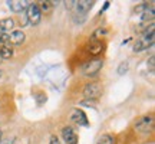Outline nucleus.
Wrapping results in <instances>:
<instances>
[{"label": "nucleus", "mask_w": 155, "mask_h": 144, "mask_svg": "<svg viewBox=\"0 0 155 144\" xmlns=\"http://www.w3.org/2000/svg\"><path fill=\"white\" fill-rule=\"evenodd\" d=\"M155 40V33H154V28H150L148 30H145L142 36L135 42L134 45V52H142V50L148 49L150 46L154 45Z\"/></svg>", "instance_id": "nucleus-1"}, {"label": "nucleus", "mask_w": 155, "mask_h": 144, "mask_svg": "<svg viewBox=\"0 0 155 144\" xmlns=\"http://www.w3.org/2000/svg\"><path fill=\"white\" fill-rule=\"evenodd\" d=\"M102 68H104V61L99 58H95V59H89L85 63H82L81 72L85 77H95Z\"/></svg>", "instance_id": "nucleus-2"}, {"label": "nucleus", "mask_w": 155, "mask_h": 144, "mask_svg": "<svg viewBox=\"0 0 155 144\" xmlns=\"http://www.w3.org/2000/svg\"><path fill=\"white\" fill-rule=\"evenodd\" d=\"M134 128L139 134H148L154 128V117L144 115V117H141V118H138L135 121V124H134Z\"/></svg>", "instance_id": "nucleus-3"}, {"label": "nucleus", "mask_w": 155, "mask_h": 144, "mask_svg": "<svg viewBox=\"0 0 155 144\" xmlns=\"http://www.w3.org/2000/svg\"><path fill=\"white\" fill-rule=\"evenodd\" d=\"M26 19H28V23L32 25V26H36L40 23L42 20V13L39 10L38 3L35 2H29V6L26 9Z\"/></svg>", "instance_id": "nucleus-4"}, {"label": "nucleus", "mask_w": 155, "mask_h": 144, "mask_svg": "<svg viewBox=\"0 0 155 144\" xmlns=\"http://www.w3.org/2000/svg\"><path fill=\"white\" fill-rule=\"evenodd\" d=\"M102 95V87L99 82H89L85 85L83 88V97L86 100H94L96 101Z\"/></svg>", "instance_id": "nucleus-5"}, {"label": "nucleus", "mask_w": 155, "mask_h": 144, "mask_svg": "<svg viewBox=\"0 0 155 144\" xmlns=\"http://www.w3.org/2000/svg\"><path fill=\"white\" fill-rule=\"evenodd\" d=\"M71 120H73L78 125H83V127H88L89 125L88 117H86V114H85L83 110H81V108H75V110L72 111V114H71Z\"/></svg>", "instance_id": "nucleus-6"}, {"label": "nucleus", "mask_w": 155, "mask_h": 144, "mask_svg": "<svg viewBox=\"0 0 155 144\" xmlns=\"http://www.w3.org/2000/svg\"><path fill=\"white\" fill-rule=\"evenodd\" d=\"M6 5L9 6V9L12 12L20 13V12H25L28 9L29 2H26V0H9V2H6Z\"/></svg>", "instance_id": "nucleus-7"}, {"label": "nucleus", "mask_w": 155, "mask_h": 144, "mask_svg": "<svg viewBox=\"0 0 155 144\" xmlns=\"http://www.w3.org/2000/svg\"><path fill=\"white\" fill-rule=\"evenodd\" d=\"M62 137L66 144H78V135L73 131L72 127H63L62 130Z\"/></svg>", "instance_id": "nucleus-8"}, {"label": "nucleus", "mask_w": 155, "mask_h": 144, "mask_svg": "<svg viewBox=\"0 0 155 144\" xmlns=\"http://www.w3.org/2000/svg\"><path fill=\"white\" fill-rule=\"evenodd\" d=\"M94 5L95 2H91V0H79L75 5V9H76V13H79V15H86L94 7Z\"/></svg>", "instance_id": "nucleus-9"}, {"label": "nucleus", "mask_w": 155, "mask_h": 144, "mask_svg": "<svg viewBox=\"0 0 155 144\" xmlns=\"http://www.w3.org/2000/svg\"><path fill=\"white\" fill-rule=\"evenodd\" d=\"M102 49H104V45H102V42H101L99 39H91V42H89L88 45V52L91 53V55H99L101 52H102Z\"/></svg>", "instance_id": "nucleus-10"}, {"label": "nucleus", "mask_w": 155, "mask_h": 144, "mask_svg": "<svg viewBox=\"0 0 155 144\" xmlns=\"http://www.w3.org/2000/svg\"><path fill=\"white\" fill-rule=\"evenodd\" d=\"M26 39V35L23 30H12V33L9 35V42L12 45H22Z\"/></svg>", "instance_id": "nucleus-11"}, {"label": "nucleus", "mask_w": 155, "mask_h": 144, "mask_svg": "<svg viewBox=\"0 0 155 144\" xmlns=\"http://www.w3.org/2000/svg\"><path fill=\"white\" fill-rule=\"evenodd\" d=\"M15 28V20L12 17H6V19H0V32L9 33L10 30Z\"/></svg>", "instance_id": "nucleus-12"}, {"label": "nucleus", "mask_w": 155, "mask_h": 144, "mask_svg": "<svg viewBox=\"0 0 155 144\" xmlns=\"http://www.w3.org/2000/svg\"><path fill=\"white\" fill-rule=\"evenodd\" d=\"M56 5H58L56 2H50V0H43V2L38 3L40 13H45V15L50 13V12H52V9H53V6H56Z\"/></svg>", "instance_id": "nucleus-13"}, {"label": "nucleus", "mask_w": 155, "mask_h": 144, "mask_svg": "<svg viewBox=\"0 0 155 144\" xmlns=\"http://www.w3.org/2000/svg\"><path fill=\"white\" fill-rule=\"evenodd\" d=\"M12 56H13V48L12 46L0 48V59H10Z\"/></svg>", "instance_id": "nucleus-14"}, {"label": "nucleus", "mask_w": 155, "mask_h": 144, "mask_svg": "<svg viewBox=\"0 0 155 144\" xmlns=\"http://www.w3.org/2000/svg\"><path fill=\"white\" fill-rule=\"evenodd\" d=\"M96 144H115V139L112 137L111 134H102L98 139Z\"/></svg>", "instance_id": "nucleus-15"}, {"label": "nucleus", "mask_w": 155, "mask_h": 144, "mask_svg": "<svg viewBox=\"0 0 155 144\" xmlns=\"http://www.w3.org/2000/svg\"><path fill=\"white\" fill-rule=\"evenodd\" d=\"M128 69H129V62L128 61H124L119 63V67H118V75H125L128 72Z\"/></svg>", "instance_id": "nucleus-16"}, {"label": "nucleus", "mask_w": 155, "mask_h": 144, "mask_svg": "<svg viewBox=\"0 0 155 144\" xmlns=\"http://www.w3.org/2000/svg\"><path fill=\"white\" fill-rule=\"evenodd\" d=\"M3 46H10V42H9V33L0 32V48H3Z\"/></svg>", "instance_id": "nucleus-17"}, {"label": "nucleus", "mask_w": 155, "mask_h": 144, "mask_svg": "<svg viewBox=\"0 0 155 144\" xmlns=\"http://www.w3.org/2000/svg\"><path fill=\"white\" fill-rule=\"evenodd\" d=\"M85 20H86V15H79V13L73 15V22L76 23V25H82Z\"/></svg>", "instance_id": "nucleus-18"}, {"label": "nucleus", "mask_w": 155, "mask_h": 144, "mask_svg": "<svg viewBox=\"0 0 155 144\" xmlns=\"http://www.w3.org/2000/svg\"><path fill=\"white\" fill-rule=\"evenodd\" d=\"M155 56L154 55H151L150 56V59H148V62H147V67L150 68V72L151 74H154V71H155Z\"/></svg>", "instance_id": "nucleus-19"}, {"label": "nucleus", "mask_w": 155, "mask_h": 144, "mask_svg": "<svg viewBox=\"0 0 155 144\" xmlns=\"http://www.w3.org/2000/svg\"><path fill=\"white\" fill-rule=\"evenodd\" d=\"M106 33H108V32H106V29L99 28L98 30H95V33H94V39H98V36H105Z\"/></svg>", "instance_id": "nucleus-20"}, {"label": "nucleus", "mask_w": 155, "mask_h": 144, "mask_svg": "<svg viewBox=\"0 0 155 144\" xmlns=\"http://www.w3.org/2000/svg\"><path fill=\"white\" fill-rule=\"evenodd\" d=\"M79 105H88V107H95L96 105V101L94 100H83L79 102Z\"/></svg>", "instance_id": "nucleus-21"}, {"label": "nucleus", "mask_w": 155, "mask_h": 144, "mask_svg": "<svg viewBox=\"0 0 155 144\" xmlns=\"http://www.w3.org/2000/svg\"><path fill=\"white\" fill-rule=\"evenodd\" d=\"M75 5H76V2H73V0H71V2H65V6H66L68 10H72L73 7H75Z\"/></svg>", "instance_id": "nucleus-22"}, {"label": "nucleus", "mask_w": 155, "mask_h": 144, "mask_svg": "<svg viewBox=\"0 0 155 144\" xmlns=\"http://www.w3.org/2000/svg\"><path fill=\"white\" fill-rule=\"evenodd\" d=\"M49 144H61V141H59V137L52 135V137H50V143Z\"/></svg>", "instance_id": "nucleus-23"}, {"label": "nucleus", "mask_w": 155, "mask_h": 144, "mask_svg": "<svg viewBox=\"0 0 155 144\" xmlns=\"http://www.w3.org/2000/svg\"><path fill=\"white\" fill-rule=\"evenodd\" d=\"M0 144H13V139H2Z\"/></svg>", "instance_id": "nucleus-24"}, {"label": "nucleus", "mask_w": 155, "mask_h": 144, "mask_svg": "<svg viewBox=\"0 0 155 144\" xmlns=\"http://www.w3.org/2000/svg\"><path fill=\"white\" fill-rule=\"evenodd\" d=\"M109 5H111V3H109V2H105V6H104V7H102V9H101V15H102V13H104V12L106 10V9H108V7H109Z\"/></svg>", "instance_id": "nucleus-25"}, {"label": "nucleus", "mask_w": 155, "mask_h": 144, "mask_svg": "<svg viewBox=\"0 0 155 144\" xmlns=\"http://www.w3.org/2000/svg\"><path fill=\"white\" fill-rule=\"evenodd\" d=\"M3 139V133H2V130H0V140Z\"/></svg>", "instance_id": "nucleus-26"}, {"label": "nucleus", "mask_w": 155, "mask_h": 144, "mask_svg": "<svg viewBox=\"0 0 155 144\" xmlns=\"http://www.w3.org/2000/svg\"><path fill=\"white\" fill-rule=\"evenodd\" d=\"M0 78H2V72H0Z\"/></svg>", "instance_id": "nucleus-27"}]
</instances>
